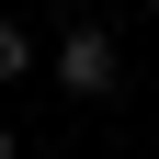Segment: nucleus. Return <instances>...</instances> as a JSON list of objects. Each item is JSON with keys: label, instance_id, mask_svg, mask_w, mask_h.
Wrapping results in <instances>:
<instances>
[{"label": "nucleus", "instance_id": "f03ea898", "mask_svg": "<svg viewBox=\"0 0 159 159\" xmlns=\"http://www.w3.org/2000/svg\"><path fill=\"white\" fill-rule=\"evenodd\" d=\"M23 68H34V34H23V23H0V80H23Z\"/></svg>", "mask_w": 159, "mask_h": 159}, {"label": "nucleus", "instance_id": "f257e3e1", "mask_svg": "<svg viewBox=\"0 0 159 159\" xmlns=\"http://www.w3.org/2000/svg\"><path fill=\"white\" fill-rule=\"evenodd\" d=\"M114 68H125V57H114V34H102V23H68V34H57V80H68L80 102H102Z\"/></svg>", "mask_w": 159, "mask_h": 159}, {"label": "nucleus", "instance_id": "20e7f679", "mask_svg": "<svg viewBox=\"0 0 159 159\" xmlns=\"http://www.w3.org/2000/svg\"><path fill=\"white\" fill-rule=\"evenodd\" d=\"M148 11H159V0H148Z\"/></svg>", "mask_w": 159, "mask_h": 159}, {"label": "nucleus", "instance_id": "7ed1b4c3", "mask_svg": "<svg viewBox=\"0 0 159 159\" xmlns=\"http://www.w3.org/2000/svg\"><path fill=\"white\" fill-rule=\"evenodd\" d=\"M0 159H23V136H11V125H0Z\"/></svg>", "mask_w": 159, "mask_h": 159}]
</instances>
